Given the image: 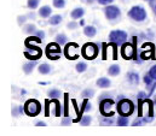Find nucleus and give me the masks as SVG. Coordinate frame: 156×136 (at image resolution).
<instances>
[{
    "mask_svg": "<svg viewBox=\"0 0 156 136\" xmlns=\"http://www.w3.org/2000/svg\"><path fill=\"white\" fill-rule=\"evenodd\" d=\"M117 111L121 116H129L132 114V112L134 111V105L133 102L128 99H122L117 104Z\"/></svg>",
    "mask_w": 156,
    "mask_h": 136,
    "instance_id": "1",
    "label": "nucleus"
},
{
    "mask_svg": "<svg viewBox=\"0 0 156 136\" xmlns=\"http://www.w3.org/2000/svg\"><path fill=\"white\" fill-rule=\"evenodd\" d=\"M40 111H41V105H40V102L38 100H33V99L28 100L24 105V112L30 117L38 116L40 113Z\"/></svg>",
    "mask_w": 156,
    "mask_h": 136,
    "instance_id": "2",
    "label": "nucleus"
},
{
    "mask_svg": "<svg viewBox=\"0 0 156 136\" xmlns=\"http://www.w3.org/2000/svg\"><path fill=\"white\" fill-rule=\"evenodd\" d=\"M128 16L137 22H143L147 18V12L142 6H133L128 11Z\"/></svg>",
    "mask_w": 156,
    "mask_h": 136,
    "instance_id": "3",
    "label": "nucleus"
},
{
    "mask_svg": "<svg viewBox=\"0 0 156 136\" xmlns=\"http://www.w3.org/2000/svg\"><path fill=\"white\" fill-rule=\"evenodd\" d=\"M82 56L88 59V60H92L94 59L97 56H98V47L94 45V43H86L83 47H82V51H81Z\"/></svg>",
    "mask_w": 156,
    "mask_h": 136,
    "instance_id": "4",
    "label": "nucleus"
},
{
    "mask_svg": "<svg viewBox=\"0 0 156 136\" xmlns=\"http://www.w3.org/2000/svg\"><path fill=\"white\" fill-rule=\"evenodd\" d=\"M127 40V34L122 30H114L109 34V41L115 45H122Z\"/></svg>",
    "mask_w": 156,
    "mask_h": 136,
    "instance_id": "5",
    "label": "nucleus"
},
{
    "mask_svg": "<svg viewBox=\"0 0 156 136\" xmlns=\"http://www.w3.org/2000/svg\"><path fill=\"white\" fill-rule=\"evenodd\" d=\"M46 54L50 59L52 60H57L61 56V47H59V43H50L47 45V48H46Z\"/></svg>",
    "mask_w": 156,
    "mask_h": 136,
    "instance_id": "6",
    "label": "nucleus"
},
{
    "mask_svg": "<svg viewBox=\"0 0 156 136\" xmlns=\"http://www.w3.org/2000/svg\"><path fill=\"white\" fill-rule=\"evenodd\" d=\"M104 13H105L108 19H116L117 17H120L121 11H120V8L117 6H113L112 5V6H107L104 8Z\"/></svg>",
    "mask_w": 156,
    "mask_h": 136,
    "instance_id": "7",
    "label": "nucleus"
},
{
    "mask_svg": "<svg viewBox=\"0 0 156 136\" xmlns=\"http://www.w3.org/2000/svg\"><path fill=\"white\" fill-rule=\"evenodd\" d=\"M133 52H134L133 46L129 45V43H125L122 46V48H121V54H122V57L125 59H131L132 56H133Z\"/></svg>",
    "mask_w": 156,
    "mask_h": 136,
    "instance_id": "8",
    "label": "nucleus"
},
{
    "mask_svg": "<svg viewBox=\"0 0 156 136\" xmlns=\"http://www.w3.org/2000/svg\"><path fill=\"white\" fill-rule=\"evenodd\" d=\"M79 48V46L76 43H69L67 47H66V54L68 57V59H76L78 57L75 54H73V51Z\"/></svg>",
    "mask_w": 156,
    "mask_h": 136,
    "instance_id": "9",
    "label": "nucleus"
},
{
    "mask_svg": "<svg viewBox=\"0 0 156 136\" xmlns=\"http://www.w3.org/2000/svg\"><path fill=\"white\" fill-rule=\"evenodd\" d=\"M113 105H114V101H113L112 99L102 100V101H101V112H102V114L105 113V108H110Z\"/></svg>",
    "mask_w": 156,
    "mask_h": 136,
    "instance_id": "10",
    "label": "nucleus"
},
{
    "mask_svg": "<svg viewBox=\"0 0 156 136\" xmlns=\"http://www.w3.org/2000/svg\"><path fill=\"white\" fill-rule=\"evenodd\" d=\"M83 13H85L83 8H81V7H76V8H74V10L72 11L70 16H72V18H73V19H79V18H81V17L83 16Z\"/></svg>",
    "mask_w": 156,
    "mask_h": 136,
    "instance_id": "11",
    "label": "nucleus"
},
{
    "mask_svg": "<svg viewBox=\"0 0 156 136\" xmlns=\"http://www.w3.org/2000/svg\"><path fill=\"white\" fill-rule=\"evenodd\" d=\"M51 12H52V10H51L50 6H42L39 10V15L42 18H47L51 15Z\"/></svg>",
    "mask_w": 156,
    "mask_h": 136,
    "instance_id": "12",
    "label": "nucleus"
},
{
    "mask_svg": "<svg viewBox=\"0 0 156 136\" xmlns=\"http://www.w3.org/2000/svg\"><path fill=\"white\" fill-rule=\"evenodd\" d=\"M83 33H85L86 36L92 37V36H94V35H96L97 29H96L93 25H87V27H85V28H83Z\"/></svg>",
    "mask_w": 156,
    "mask_h": 136,
    "instance_id": "13",
    "label": "nucleus"
},
{
    "mask_svg": "<svg viewBox=\"0 0 156 136\" xmlns=\"http://www.w3.org/2000/svg\"><path fill=\"white\" fill-rule=\"evenodd\" d=\"M127 80H128L131 83H133V84L139 83V76H138V73H136V72H128V73H127Z\"/></svg>",
    "mask_w": 156,
    "mask_h": 136,
    "instance_id": "14",
    "label": "nucleus"
},
{
    "mask_svg": "<svg viewBox=\"0 0 156 136\" xmlns=\"http://www.w3.org/2000/svg\"><path fill=\"white\" fill-rule=\"evenodd\" d=\"M97 86L101 87V88H108V87L110 86V81H109V78H107V77H101V78L97 81Z\"/></svg>",
    "mask_w": 156,
    "mask_h": 136,
    "instance_id": "15",
    "label": "nucleus"
},
{
    "mask_svg": "<svg viewBox=\"0 0 156 136\" xmlns=\"http://www.w3.org/2000/svg\"><path fill=\"white\" fill-rule=\"evenodd\" d=\"M62 16L61 15H55V16H52L51 18H50V21H48V23L51 24V25H57V24H59L61 22H62Z\"/></svg>",
    "mask_w": 156,
    "mask_h": 136,
    "instance_id": "16",
    "label": "nucleus"
},
{
    "mask_svg": "<svg viewBox=\"0 0 156 136\" xmlns=\"http://www.w3.org/2000/svg\"><path fill=\"white\" fill-rule=\"evenodd\" d=\"M35 62L37 60H33V62H30V63H27V64H24L23 65V71L26 72V73H30L34 68H35Z\"/></svg>",
    "mask_w": 156,
    "mask_h": 136,
    "instance_id": "17",
    "label": "nucleus"
},
{
    "mask_svg": "<svg viewBox=\"0 0 156 136\" xmlns=\"http://www.w3.org/2000/svg\"><path fill=\"white\" fill-rule=\"evenodd\" d=\"M40 73H42V75H47L50 71H51V66L48 65V64H46V63H44V64H41L39 68H38Z\"/></svg>",
    "mask_w": 156,
    "mask_h": 136,
    "instance_id": "18",
    "label": "nucleus"
},
{
    "mask_svg": "<svg viewBox=\"0 0 156 136\" xmlns=\"http://www.w3.org/2000/svg\"><path fill=\"white\" fill-rule=\"evenodd\" d=\"M67 41H68V39H67V36L64 34H58L56 36V42L59 43L61 46H62V45H66Z\"/></svg>",
    "mask_w": 156,
    "mask_h": 136,
    "instance_id": "19",
    "label": "nucleus"
},
{
    "mask_svg": "<svg viewBox=\"0 0 156 136\" xmlns=\"http://www.w3.org/2000/svg\"><path fill=\"white\" fill-rule=\"evenodd\" d=\"M108 72H109L110 76H117L120 73V66L119 65H112L108 70Z\"/></svg>",
    "mask_w": 156,
    "mask_h": 136,
    "instance_id": "20",
    "label": "nucleus"
},
{
    "mask_svg": "<svg viewBox=\"0 0 156 136\" xmlns=\"http://www.w3.org/2000/svg\"><path fill=\"white\" fill-rule=\"evenodd\" d=\"M94 95V90L93 89H90V88H87V89H85L82 93H81V97H83L85 99H88V98H92Z\"/></svg>",
    "mask_w": 156,
    "mask_h": 136,
    "instance_id": "21",
    "label": "nucleus"
},
{
    "mask_svg": "<svg viewBox=\"0 0 156 136\" xmlns=\"http://www.w3.org/2000/svg\"><path fill=\"white\" fill-rule=\"evenodd\" d=\"M117 124H119L120 127H125V125H127V124H128V118H127L126 116H121V117H119V119H117Z\"/></svg>",
    "mask_w": 156,
    "mask_h": 136,
    "instance_id": "22",
    "label": "nucleus"
},
{
    "mask_svg": "<svg viewBox=\"0 0 156 136\" xmlns=\"http://www.w3.org/2000/svg\"><path fill=\"white\" fill-rule=\"evenodd\" d=\"M61 95V92L58 90V89H51V90H48V97L51 98V99H56V98H58Z\"/></svg>",
    "mask_w": 156,
    "mask_h": 136,
    "instance_id": "23",
    "label": "nucleus"
},
{
    "mask_svg": "<svg viewBox=\"0 0 156 136\" xmlns=\"http://www.w3.org/2000/svg\"><path fill=\"white\" fill-rule=\"evenodd\" d=\"M24 32L28 33V34H32V33H35V32H37V28H35L34 24H28V25H26Z\"/></svg>",
    "mask_w": 156,
    "mask_h": 136,
    "instance_id": "24",
    "label": "nucleus"
},
{
    "mask_svg": "<svg viewBox=\"0 0 156 136\" xmlns=\"http://www.w3.org/2000/svg\"><path fill=\"white\" fill-rule=\"evenodd\" d=\"M28 7L29 8H32V10H34V8H37L38 6H39V0H28Z\"/></svg>",
    "mask_w": 156,
    "mask_h": 136,
    "instance_id": "25",
    "label": "nucleus"
},
{
    "mask_svg": "<svg viewBox=\"0 0 156 136\" xmlns=\"http://www.w3.org/2000/svg\"><path fill=\"white\" fill-rule=\"evenodd\" d=\"M64 5H66L64 0H53V6L57 7V8H63Z\"/></svg>",
    "mask_w": 156,
    "mask_h": 136,
    "instance_id": "26",
    "label": "nucleus"
},
{
    "mask_svg": "<svg viewBox=\"0 0 156 136\" xmlns=\"http://www.w3.org/2000/svg\"><path fill=\"white\" fill-rule=\"evenodd\" d=\"M91 121H92V118H91L90 116H85V117L81 118L80 123H81V125H88V124L91 123Z\"/></svg>",
    "mask_w": 156,
    "mask_h": 136,
    "instance_id": "27",
    "label": "nucleus"
},
{
    "mask_svg": "<svg viewBox=\"0 0 156 136\" xmlns=\"http://www.w3.org/2000/svg\"><path fill=\"white\" fill-rule=\"evenodd\" d=\"M86 69H87L86 63H78V65H76V71L78 72H85Z\"/></svg>",
    "mask_w": 156,
    "mask_h": 136,
    "instance_id": "28",
    "label": "nucleus"
},
{
    "mask_svg": "<svg viewBox=\"0 0 156 136\" xmlns=\"http://www.w3.org/2000/svg\"><path fill=\"white\" fill-rule=\"evenodd\" d=\"M144 82H145V84H148V86H151L153 84V78H151V76L148 73V75H145V77H144Z\"/></svg>",
    "mask_w": 156,
    "mask_h": 136,
    "instance_id": "29",
    "label": "nucleus"
},
{
    "mask_svg": "<svg viewBox=\"0 0 156 136\" xmlns=\"http://www.w3.org/2000/svg\"><path fill=\"white\" fill-rule=\"evenodd\" d=\"M149 75L151 76L153 80H156V65H154L153 68L149 70Z\"/></svg>",
    "mask_w": 156,
    "mask_h": 136,
    "instance_id": "30",
    "label": "nucleus"
},
{
    "mask_svg": "<svg viewBox=\"0 0 156 136\" xmlns=\"http://www.w3.org/2000/svg\"><path fill=\"white\" fill-rule=\"evenodd\" d=\"M137 98H138V100H139V101H142V100H144V99L147 98V94H145L144 92H139V93H138V95H137Z\"/></svg>",
    "mask_w": 156,
    "mask_h": 136,
    "instance_id": "31",
    "label": "nucleus"
},
{
    "mask_svg": "<svg viewBox=\"0 0 156 136\" xmlns=\"http://www.w3.org/2000/svg\"><path fill=\"white\" fill-rule=\"evenodd\" d=\"M113 122H114L113 118H107V119H104V121L102 122V124H103V125H112Z\"/></svg>",
    "mask_w": 156,
    "mask_h": 136,
    "instance_id": "32",
    "label": "nucleus"
},
{
    "mask_svg": "<svg viewBox=\"0 0 156 136\" xmlns=\"http://www.w3.org/2000/svg\"><path fill=\"white\" fill-rule=\"evenodd\" d=\"M73 121L70 119V118H68V117H66L63 121H62V125H69L70 123H72Z\"/></svg>",
    "mask_w": 156,
    "mask_h": 136,
    "instance_id": "33",
    "label": "nucleus"
},
{
    "mask_svg": "<svg viewBox=\"0 0 156 136\" xmlns=\"http://www.w3.org/2000/svg\"><path fill=\"white\" fill-rule=\"evenodd\" d=\"M101 5H108V4H110V2H113L114 0H97Z\"/></svg>",
    "mask_w": 156,
    "mask_h": 136,
    "instance_id": "34",
    "label": "nucleus"
},
{
    "mask_svg": "<svg viewBox=\"0 0 156 136\" xmlns=\"http://www.w3.org/2000/svg\"><path fill=\"white\" fill-rule=\"evenodd\" d=\"M35 35H37L38 37H40V39H44V37H45V33H44L42 30H38V32H35Z\"/></svg>",
    "mask_w": 156,
    "mask_h": 136,
    "instance_id": "35",
    "label": "nucleus"
},
{
    "mask_svg": "<svg viewBox=\"0 0 156 136\" xmlns=\"http://www.w3.org/2000/svg\"><path fill=\"white\" fill-rule=\"evenodd\" d=\"M66 111H64V114L68 116V94H66Z\"/></svg>",
    "mask_w": 156,
    "mask_h": 136,
    "instance_id": "36",
    "label": "nucleus"
},
{
    "mask_svg": "<svg viewBox=\"0 0 156 136\" xmlns=\"http://www.w3.org/2000/svg\"><path fill=\"white\" fill-rule=\"evenodd\" d=\"M76 27H78V24L74 23V22H70V23L68 24V28H69V29H75Z\"/></svg>",
    "mask_w": 156,
    "mask_h": 136,
    "instance_id": "37",
    "label": "nucleus"
},
{
    "mask_svg": "<svg viewBox=\"0 0 156 136\" xmlns=\"http://www.w3.org/2000/svg\"><path fill=\"white\" fill-rule=\"evenodd\" d=\"M143 122H144V121H142V119H136V121L133 122V125H134V127H136V125H140Z\"/></svg>",
    "mask_w": 156,
    "mask_h": 136,
    "instance_id": "38",
    "label": "nucleus"
},
{
    "mask_svg": "<svg viewBox=\"0 0 156 136\" xmlns=\"http://www.w3.org/2000/svg\"><path fill=\"white\" fill-rule=\"evenodd\" d=\"M24 21H26V17H24V16H23V17H21V16L18 17V23H20V24H21V23H23Z\"/></svg>",
    "mask_w": 156,
    "mask_h": 136,
    "instance_id": "39",
    "label": "nucleus"
},
{
    "mask_svg": "<svg viewBox=\"0 0 156 136\" xmlns=\"http://www.w3.org/2000/svg\"><path fill=\"white\" fill-rule=\"evenodd\" d=\"M37 125H38V127H45V125H46V123H45V122H38V123H37Z\"/></svg>",
    "mask_w": 156,
    "mask_h": 136,
    "instance_id": "40",
    "label": "nucleus"
},
{
    "mask_svg": "<svg viewBox=\"0 0 156 136\" xmlns=\"http://www.w3.org/2000/svg\"><path fill=\"white\" fill-rule=\"evenodd\" d=\"M12 114H13L15 117H17V114H18V113H17V108H13V111H12Z\"/></svg>",
    "mask_w": 156,
    "mask_h": 136,
    "instance_id": "41",
    "label": "nucleus"
},
{
    "mask_svg": "<svg viewBox=\"0 0 156 136\" xmlns=\"http://www.w3.org/2000/svg\"><path fill=\"white\" fill-rule=\"evenodd\" d=\"M86 1H87L88 4H91V2H93V0H86Z\"/></svg>",
    "mask_w": 156,
    "mask_h": 136,
    "instance_id": "42",
    "label": "nucleus"
},
{
    "mask_svg": "<svg viewBox=\"0 0 156 136\" xmlns=\"http://www.w3.org/2000/svg\"><path fill=\"white\" fill-rule=\"evenodd\" d=\"M147 1H149L150 4H153V2H154V0H147Z\"/></svg>",
    "mask_w": 156,
    "mask_h": 136,
    "instance_id": "43",
    "label": "nucleus"
}]
</instances>
